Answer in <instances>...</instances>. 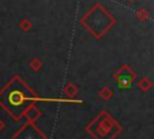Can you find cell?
Masks as SVG:
<instances>
[{
    "label": "cell",
    "instance_id": "obj_1",
    "mask_svg": "<svg viewBox=\"0 0 154 139\" xmlns=\"http://www.w3.org/2000/svg\"><path fill=\"white\" fill-rule=\"evenodd\" d=\"M29 95H30L29 92L22 85L12 86V87H8L2 104L6 106L8 111H11V114L18 117L24 111V109L28 106L30 102Z\"/></svg>",
    "mask_w": 154,
    "mask_h": 139
},
{
    "label": "cell",
    "instance_id": "obj_2",
    "mask_svg": "<svg viewBox=\"0 0 154 139\" xmlns=\"http://www.w3.org/2000/svg\"><path fill=\"white\" fill-rule=\"evenodd\" d=\"M134 80V75L130 73H122L117 76V81H118V87L120 89H128L131 87Z\"/></svg>",
    "mask_w": 154,
    "mask_h": 139
}]
</instances>
